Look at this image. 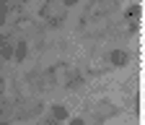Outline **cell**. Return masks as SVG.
Returning <instances> with one entry per match:
<instances>
[{"mask_svg":"<svg viewBox=\"0 0 145 125\" xmlns=\"http://www.w3.org/2000/svg\"><path fill=\"white\" fill-rule=\"evenodd\" d=\"M13 58V42L10 37H0V65Z\"/></svg>","mask_w":145,"mask_h":125,"instance_id":"cell-1","label":"cell"},{"mask_svg":"<svg viewBox=\"0 0 145 125\" xmlns=\"http://www.w3.org/2000/svg\"><path fill=\"white\" fill-rule=\"evenodd\" d=\"M60 120H67V110L65 107H54L49 112V117L44 120V125H60Z\"/></svg>","mask_w":145,"mask_h":125,"instance_id":"cell-2","label":"cell"},{"mask_svg":"<svg viewBox=\"0 0 145 125\" xmlns=\"http://www.w3.org/2000/svg\"><path fill=\"white\" fill-rule=\"evenodd\" d=\"M109 60H112V65H127L130 63V55H127V52H112V55H109Z\"/></svg>","mask_w":145,"mask_h":125,"instance_id":"cell-3","label":"cell"},{"mask_svg":"<svg viewBox=\"0 0 145 125\" xmlns=\"http://www.w3.org/2000/svg\"><path fill=\"white\" fill-rule=\"evenodd\" d=\"M137 19H140V5H130L127 8V24L137 26Z\"/></svg>","mask_w":145,"mask_h":125,"instance_id":"cell-4","label":"cell"},{"mask_svg":"<svg viewBox=\"0 0 145 125\" xmlns=\"http://www.w3.org/2000/svg\"><path fill=\"white\" fill-rule=\"evenodd\" d=\"M24 58H26V42H18V50H16V60L21 63Z\"/></svg>","mask_w":145,"mask_h":125,"instance_id":"cell-5","label":"cell"},{"mask_svg":"<svg viewBox=\"0 0 145 125\" xmlns=\"http://www.w3.org/2000/svg\"><path fill=\"white\" fill-rule=\"evenodd\" d=\"M99 3H106V0H99Z\"/></svg>","mask_w":145,"mask_h":125,"instance_id":"cell-6","label":"cell"}]
</instances>
